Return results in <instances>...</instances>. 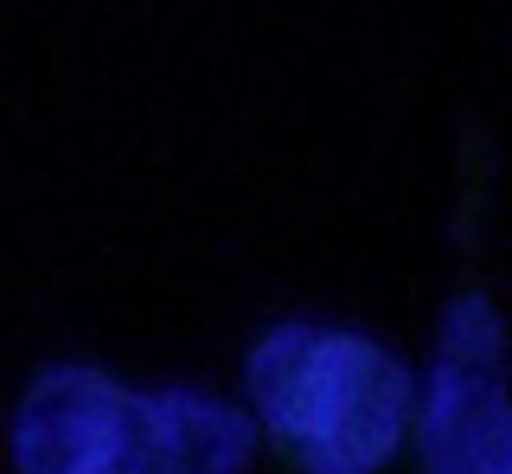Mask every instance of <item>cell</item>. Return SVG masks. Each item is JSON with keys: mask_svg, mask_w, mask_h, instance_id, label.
I'll use <instances>...</instances> for the list:
<instances>
[{"mask_svg": "<svg viewBox=\"0 0 512 474\" xmlns=\"http://www.w3.org/2000/svg\"><path fill=\"white\" fill-rule=\"evenodd\" d=\"M416 430H423V474H512L506 346L480 295H461L448 308Z\"/></svg>", "mask_w": 512, "mask_h": 474, "instance_id": "3957f363", "label": "cell"}, {"mask_svg": "<svg viewBox=\"0 0 512 474\" xmlns=\"http://www.w3.org/2000/svg\"><path fill=\"white\" fill-rule=\"evenodd\" d=\"M250 404L308 474H378L410 430V372L346 327L282 321L250 353Z\"/></svg>", "mask_w": 512, "mask_h": 474, "instance_id": "7a4b0ae2", "label": "cell"}, {"mask_svg": "<svg viewBox=\"0 0 512 474\" xmlns=\"http://www.w3.org/2000/svg\"><path fill=\"white\" fill-rule=\"evenodd\" d=\"M250 423L205 391H128L96 366H52L13 410L20 474H244Z\"/></svg>", "mask_w": 512, "mask_h": 474, "instance_id": "6da1fadb", "label": "cell"}]
</instances>
